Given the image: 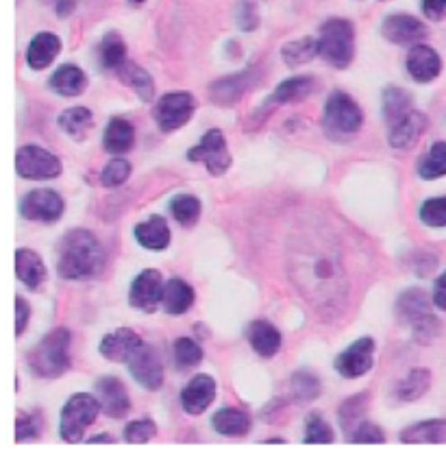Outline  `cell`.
Instances as JSON below:
<instances>
[{
	"mask_svg": "<svg viewBox=\"0 0 446 462\" xmlns=\"http://www.w3.org/2000/svg\"><path fill=\"white\" fill-rule=\"evenodd\" d=\"M255 68H246L242 72H235V75L218 79V81H214L212 86H209V101L218 105V107H231V105L238 103L240 98L255 86Z\"/></svg>",
	"mask_w": 446,
	"mask_h": 462,
	"instance_id": "cell-15",
	"label": "cell"
},
{
	"mask_svg": "<svg viewBox=\"0 0 446 462\" xmlns=\"http://www.w3.org/2000/svg\"><path fill=\"white\" fill-rule=\"evenodd\" d=\"M407 72L414 81L418 83H432L433 79L440 77L442 72V60L432 46L427 44H414L412 51L407 52Z\"/></svg>",
	"mask_w": 446,
	"mask_h": 462,
	"instance_id": "cell-20",
	"label": "cell"
},
{
	"mask_svg": "<svg viewBox=\"0 0 446 462\" xmlns=\"http://www.w3.org/2000/svg\"><path fill=\"white\" fill-rule=\"evenodd\" d=\"M423 14L433 23L446 18V0H423Z\"/></svg>",
	"mask_w": 446,
	"mask_h": 462,
	"instance_id": "cell-51",
	"label": "cell"
},
{
	"mask_svg": "<svg viewBox=\"0 0 446 462\" xmlns=\"http://www.w3.org/2000/svg\"><path fill=\"white\" fill-rule=\"evenodd\" d=\"M87 443L89 445H98V443H107V445H112V443H115V440L109 437V434H101V437H92V439H87Z\"/></svg>",
	"mask_w": 446,
	"mask_h": 462,
	"instance_id": "cell-53",
	"label": "cell"
},
{
	"mask_svg": "<svg viewBox=\"0 0 446 462\" xmlns=\"http://www.w3.org/2000/svg\"><path fill=\"white\" fill-rule=\"evenodd\" d=\"M314 92H316V79H312V77L286 79V81L277 86V90L272 92V97H268V101L264 103V109H259V114L255 116V120L257 123H264L266 116L270 114L275 107H279V105L298 103Z\"/></svg>",
	"mask_w": 446,
	"mask_h": 462,
	"instance_id": "cell-17",
	"label": "cell"
},
{
	"mask_svg": "<svg viewBox=\"0 0 446 462\" xmlns=\"http://www.w3.org/2000/svg\"><path fill=\"white\" fill-rule=\"evenodd\" d=\"M129 3H131V5H133V7H140V5H144V3H146V0H129Z\"/></svg>",
	"mask_w": 446,
	"mask_h": 462,
	"instance_id": "cell-54",
	"label": "cell"
},
{
	"mask_svg": "<svg viewBox=\"0 0 446 462\" xmlns=\"http://www.w3.org/2000/svg\"><path fill=\"white\" fill-rule=\"evenodd\" d=\"M166 283L161 280V273L155 269H144L131 283L129 303L135 310H141L146 314H153L157 306L164 301Z\"/></svg>",
	"mask_w": 446,
	"mask_h": 462,
	"instance_id": "cell-14",
	"label": "cell"
},
{
	"mask_svg": "<svg viewBox=\"0 0 446 462\" xmlns=\"http://www.w3.org/2000/svg\"><path fill=\"white\" fill-rule=\"evenodd\" d=\"M129 371L133 380L146 391H159L164 386V362L153 345H144L129 360Z\"/></svg>",
	"mask_w": 446,
	"mask_h": 462,
	"instance_id": "cell-11",
	"label": "cell"
},
{
	"mask_svg": "<svg viewBox=\"0 0 446 462\" xmlns=\"http://www.w3.org/2000/svg\"><path fill=\"white\" fill-rule=\"evenodd\" d=\"M429 386H432V373L427 369H412L405 380L398 382L395 397L398 402H416L429 391Z\"/></svg>",
	"mask_w": 446,
	"mask_h": 462,
	"instance_id": "cell-35",
	"label": "cell"
},
{
	"mask_svg": "<svg viewBox=\"0 0 446 462\" xmlns=\"http://www.w3.org/2000/svg\"><path fill=\"white\" fill-rule=\"evenodd\" d=\"M266 443H286V440H283V439H268Z\"/></svg>",
	"mask_w": 446,
	"mask_h": 462,
	"instance_id": "cell-55",
	"label": "cell"
},
{
	"mask_svg": "<svg viewBox=\"0 0 446 462\" xmlns=\"http://www.w3.org/2000/svg\"><path fill=\"white\" fill-rule=\"evenodd\" d=\"M409 112H412V97H409L407 90L395 86L383 90V118H386L387 127L405 118Z\"/></svg>",
	"mask_w": 446,
	"mask_h": 462,
	"instance_id": "cell-34",
	"label": "cell"
},
{
	"mask_svg": "<svg viewBox=\"0 0 446 462\" xmlns=\"http://www.w3.org/2000/svg\"><path fill=\"white\" fill-rule=\"evenodd\" d=\"M296 280L301 282L305 297L316 301L318 306L327 303L335 306L340 297H344L346 282L340 257L329 249H316L314 254H298Z\"/></svg>",
	"mask_w": 446,
	"mask_h": 462,
	"instance_id": "cell-1",
	"label": "cell"
},
{
	"mask_svg": "<svg viewBox=\"0 0 446 462\" xmlns=\"http://www.w3.org/2000/svg\"><path fill=\"white\" fill-rule=\"evenodd\" d=\"M118 77L123 79L127 86H131V90L138 94L141 101H144V103L153 101L155 83H153V79H150L149 72L144 70V68L133 64V61H124V64L118 68Z\"/></svg>",
	"mask_w": 446,
	"mask_h": 462,
	"instance_id": "cell-32",
	"label": "cell"
},
{
	"mask_svg": "<svg viewBox=\"0 0 446 462\" xmlns=\"http://www.w3.org/2000/svg\"><path fill=\"white\" fill-rule=\"evenodd\" d=\"M41 428V417L35 412H20L18 419H15V443H26V440L40 439Z\"/></svg>",
	"mask_w": 446,
	"mask_h": 462,
	"instance_id": "cell-45",
	"label": "cell"
},
{
	"mask_svg": "<svg viewBox=\"0 0 446 462\" xmlns=\"http://www.w3.org/2000/svg\"><path fill=\"white\" fill-rule=\"evenodd\" d=\"M135 240L150 251H164L170 246V227L164 217H150L144 223H138L133 229Z\"/></svg>",
	"mask_w": 446,
	"mask_h": 462,
	"instance_id": "cell-26",
	"label": "cell"
},
{
	"mask_svg": "<svg viewBox=\"0 0 446 462\" xmlns=\"http://www.w3.org/2000/svg\"><path fill=\"white\" fill-rule=\"evenodd\" d=\"M396 317L398 321L412 328L418 343H432L440 334V321L432 312V301L427 292L418 288H409L396 299Z\"/></svg>",
	"mask_w": 446,
	"mask_h": 462,
	"instance_id": "cell-4",
	"label": "cell"
},
{
	"mask_svg": "<svg viewBox=\"0 0 446 462\" xmlns=\"http://www.w3.org/2000/svg\"><path fill=\"white\" fill-rule=\"evenodd\" d=\"M332 425L324 421L323 414H309L305 421V443L307 445H329L333 443Z\"/></svg>",
	"mask_w": 446,
	"mask_h": 462,
	"instance_id": "cell-43",
	"label": "cell"
},
{
	"mask_svg": "<svg viewBox=\"0 0 446 462\" xmlns=\"http://www.w3.org/2000/svg\"><path fill=\"white\" fill-rule=\"evenodd\" d=\"M101 402L98 397L87 395V393H77L61 408L59 417V437L64 443H81L86 437V430L96 421L101 412Z\"/></svg>",
	"mask_w": 446,
	"mask_h": 462,
	"instance_id": "cell-6",
	"label": "cell"
},
{
	"mask_svg": "<svg viewBox=\"0 0 446 462\" xmlns=\"http://www.w3.org/2000/svg\"><path fill=\"white\" fill-rule=\"evenodd\" d=\"M364 116H361L360 105H357L349 94L333 92L324 103L323 125L329 138H349L361 129Z\"/></svg>",
	"mask_w": 446,
	"mask_h": 462,
	"instance_id": "cell-7",
	"label": "cell"
},
{
	"mask_svg": "<svg viewBox=\"0 0 446 462\" xmlns=\"http://www.w3.org/2000/svg\"><path fill=\"white\" fill-rule=\"evenodd\" d=\"M31 319V306L26 299L15 297V336H23Z\"/></svg>",
	"mask_w": 446,
	"mask_h": 462,
	"instance_id": "cell-50",
	"label": "cell"
},
{
	"mask_svg": "<svg viewBox=\"0 0 446 462\" xmlns=\"http://www.w3.org/2000/svg\"><path fill=\"white\" fill-rule=\"evenodd\" d=\"M172 354H175V362L178 369H192V366H198L203 362L201 345H198L196 340L187 338V336H181V338L175 340Z\"/></svg>",
	"mask_w": 446,
	"mask_h": 462,
	"instance_id": "cell-42",
	"label": "cell"
},
{
	"mask_svg": "<svg viewBox=\"0 0 446 462\" xmlns=\"http://www.w3.org/2000/svg\"><path fill=\"white\" fill-rule=\"evenodd\" d=\"M64 199L55 190L41 188V190H31L24 194L20 201V214L26 220H35V223H55L64 217Z\"/></svg>",
	"mask_w": 446,
	"mask_h": 462,
	"instance_id": "cell-12",
	"label": "cell"
},
{
	"mask_svg": "<svg viewBox=\"0 0 446 462\" xmlns=\"http://www.w3.org/2000/svg\"><path fill=\"white\" fill-rule=\"evenodd\" d=\"M418 218L427 227H446V197L427 199L418 209Z\"/></svg>",
	"mask_w": 446,
	"mask_h": 462,
	"instance_id": "cell-44",
	"label": "cell"
},
{
	"mask_svg": "<svg viewBox=\"0 0 446 462\" xmlns=\"http://www.w3.org/2000/svg\"><path fill=\"white\" fill-rule=\"evenodd\" d=\"M131 177V164L124 157H114L107 166L103 168L101 181L105 188H118L123 183H127Z\"/></svg>",
	"mask_w": 446,
	"mask_h": 462,
	"instance_id": "cell-47",
	"label": "cell"
},
{
	"mask_svg": "<svg viewBox=\"0 0 446 462\" xmlns=\"http://www.w3.org/2000/svg\"><path fill=\"white\" fill-rule=\"evenodd\" d=\"M187 160L205 164L209 175L223 177L231 168V153L227 149L223 131L209 129L194 149L187 151Z\"/></svg>",
	"mask_w": 446,
	"mask_h": 462,
	"instance_id": "cell-10",
	"label": "cell"
},
{
	"mask_svg": "<svg viewBox=\"0 0 446 462\" xmlns=\"http://www.w3.org/2000/svg\"><path fill=\"white\" fill-rule=\"evenodd\" d=\"M372 365H375V340L370 336L357 338L335 358V371L346 380H357V377L366 375Z\"/></svg>",
	"mask_w": 446,
	"mask_h": 462,
	"instance_id": "cell-13",
	"label": "cell"
},
{
	"mask_svg": "<svg viewBox=\"0 0 446 462\" xmlns=\"http://www.w3.org/2000/svg\"><path fill=\"white\" fill-rule=\"evenodd\" d=\"M50 88L61 97H78L87 88V77L78 66L64 64L52 72Z\"/></svg>",
	"mask_w": 446,
	"mask_h": 462,
	"instance_id": "cell-30",
	"label": "cell"
},
{
	"mask_svg": "<svg viewBox=\"0 0 446 462\" xmlns=\"http://www.w3.org/2000/svg\"><path fill=\"white\" fill-rule=\"evenodd\" d=\"M383 38L390 40L392 44H421V42L429 35L427 24L423 20L414 18L409 14H392L383 20L381 24Z\"/></svg>",
	"mask_w": 446,
	"mask_h": 462,
	"instance_id": "cell-16",
	"label": "cell"
},
{
	"mask_svg": "<svg viewBox=\"0 0 446 462\" xmlns=\"http://www.w3.org/2000/svg\"><path fill=\"white\" fill-rule=\"evenodd\" d=\"M194 299H196V295H194V288L190 283L181 280V277H172V280L166 282L161 306L172 317H181V314H186L194 306Z\"/></svg>",
	"mask_w": 446,
	"mask_h": 462,
	"instance_id": "cell-28",
	"label": "cell"
},
{
	"mask_svg": "<svg viewBox=\"0 0 446 462\" xmlns=\"http://www.w3.org/2000/svg\"><path fill=\"white\" fill-rule=\"evenodd\" d=\"M96 395L101 402L103 412L109 419H123L131 411V399L127 386L118 380V377H103L96 382Z\"/></svg>",
	"mask_w": 446,
	"mask_h": 462,
	"instance_id": "cell-19",
	"label": "cell"
},
{
	"mask_svg": "<svg viewBox=\"0 0 446 462\" xmlns=\"http://www.w3.org/2000/svg\"><path fill=\"white\" fill-rule=\"evenodd\" d=\"M157 437V423L153 419H138L124 428V440L131 445H144Z\"/></svg>",
	"mask_w": 446,
	"mask_h": 462,
	"instance_id": "cell-46",
	"label": "cell"
},
{
	"mask_svg": "<svg viewBox=\"0 0 446 462\" xmlns=\"http://www.w3.org/2000/svg\"><path fill=\"white\" fill-rule=\"evenodd\" d=\"M398 439L405 445H442L446 443V419H429L409 425Z\"/></svg>",
	"mask_w": 446,
	"mask_h": 462,
	"instance_id": "cell-25",
	"label": "cell"
},
{
	"mask_svg": "<svg viewBox=\"0 0 446 462\" xmlns=\"http://www.w3.org/2000/svg\"><path fill=\"white\" fill-rule=\"evenodd\" d=\"M433 306L446 312V271L435 280L433 286Z\"/></svg>",
	"mask_w": 446,
	"mask_h": 462,
	"instance_id": "cell-52",
	"label": "cell"
},
{
	"mask_svg": "<svg viewBox=\"0 0 446 462\" xmlns=\"http://www.w3.org/2000/svg\"><path fill=\"white\" fill-rule=\"evenodd\" d=\"M320 57L338 70L353 64L355 57V26L350 20L332 18L320 26Z\"/></svg>",
	"mask_w": 446,
	"mask_h": 462,
	"instance_id": "cell-5",
	"label": "cell"
},
{
	"mask_svg": "<svg viewBox=\"0 0 446 462\" xmlns=\"http://www.w3.org/2000/svg\"><path fill=\"white\" fill-rule=\"evenodd\" d=\"M72 334L66 328L55 329L29 354V369L41 380H57L70 369Z\"/></svg>",
	"mask_w": 446,
	"mask_h": 462,
	"instance_id": "cell-3",
	"label": "cell"
},
{
	"mask_svg": "<svg viewBox=\"0 0 446 462\" xmlns=\"http://www.w3.org/2000/svg\"><path fill=\"white\" fill-rule=\"evenodd\" d=\"M196 112V101L190 92H168L153 109V118L164 134L186 127Z\"/></svg>",
	"mask_w": 446,
	"mask_h": 462,
	"instance_id": "cell-9",
	"label": "cell"
},
{
	"mask_svg": "<svg viewBox=\"0 0 446 462\" xmlns=\"http://www.w3.org/2000/svg\"><path fill=\"white\" fill-rule=\"evenodd\" d=\"M15 275L29 291H38L46 282V266L35 251L20 249L15 251Z\"/></svg>",
	"mask_w": 446,
	"mask_h": 462,
	"instance_id": "cell-27",
	"label": "cell"
},
{
	"mask_svg": "<svg viewBox=\"0 0 446 462\" xmlns=\"http://www.w3.org/2000/svg\"><path fill=\"white\" fill-rule=\"evenodd\" d=\"M369 399H370L369 393H360V395L346 399L342 406H340L338 417H340V425H342L346 437L353 432L357 425L364 421V414H366V411H369Z\"/></svg>",
	"mask_w": 446,
	"mask_h": 462,
	"instance_id": "cell-37",
	"label": "cell"
},
{
	"mask_svg": "<svg viewBox=\"0 0 446 462\" xmlns=\"http://www.w3.org/2000/svg\"><path fill=\"white\" fill-rule=\"evenodd\" d=\"M135 129L127 118H112L105 129V151L112 155H124L133 149Z\"/></svg>",
	"mask_w": 446,
	"mask_h": 462,
	"instance_id": "cell-29",
	"label": "cell"
},
{
	"mask_svg": "<svg viewBox=\"0 0 446 462\" xmlns=\"http://www.w3.org/2000/svg\"><path fill=\"white\" fill-rule=\"evenodd\" d=\"M246 338L257 356L261 358H272L281 349V332L268 321H253L246 329Z\"/></svg>",
	"mask_w": 446,
	"mask_h": 462,
	"instance_id": "cell-24",
	"label": "cell"
},
{
	"mask_svg": "<svg viewBox=\"0 0 446 462\" xmlns=\"http://www.w3.org/2000/svg\"><path fill=\"white\" fill-rule=\"evenodd\" d=\"M212 425L223 437L240 439L250 432V417L238 408H220L212 417Z\"/></svg>",
	"mask_w": 446,
	"mask_h": 462,
	"instance_id": "cell-31",
	"label": "cell"
},
{
	"mask_svg": "<svg viewBox=\"0 0 446 462\" xmlns=\"http://www.w3.org/2000/svg\"><path fill=\"white\" fill-rule=\"evenodd\" d=\"M446 175V142H435L432 149L418 162V177L424 181L440 180Z\"/></svg>",
	"mask_w": 446,
	"mask_h": 462,
	"instance_id": "cell-38",
	"label": "cell"
},
{
	"mask_svg": "<svg viewBox=\"0 0 446 462\" xmlns=\"http://www.w3.org/2000/svg\"><path fill=\"white\" fill-rule=\"evenodd\" d=\"M141 346V338L133 329L123 328V329H115V332L107 334L101 340V351L103 358L112 360V362H129L131 356L135 354Z\"/></svg>",
	"mask_w": 446,
	"mask_h": 462,
	"instance_id": "cell-21",
	"label": "cell"
},
{
	"mask_svg": "<svg viewBox=\"0 0 446 462\" xmlns=\"http://www.w3.org/2000/svg\"><path fill=\"white\" fill-rule=\"evenodd\" d=\"M15 171L23 180L46 181L59 177L64 166H61L59 157L52 155L50 151L35 144H26L20 146L18 155H15Z\"/></svg>",
	"mask_w": 446,
	"mask_h": 462,
	"instance_id": "cell-8",
	"label": "cell"
},
{
	"mask_svg": "<svg viewBox=\"0 0 446 462\" xmlns=\"http://www.w3.org/2000/svg\"><path fill=\"white\" fill-rule=\"evenodd\" d=\"M201 201L192 194H178L170 201V214L175 217V220L183 227H192V225L198 223L201 218Z\"/></svg>",
	"mask_w": 446,
	"mask_h": 462,
	"instance_id": "cell-40",
	"label": "cell"
},
{
	"mask_svg": "<svg viewBox=\"0 0 446 462\" xmlns=\"http://www.w3.org/2000/svg\"><path fill=\"white\" fill-rule=\"evenodd\" d=\"M214 399H216V382H214L212 375H205V373L192 377L190 384L181 391V406L190 417L203 414L212 406Z\"/></svg>",
	"mask_w": 446,
	"mask_h": 462,
	"instance_id": "cell-18",
	"label": "cell"
},
{
	"mask_svg": "<svg viewBox=\"0 0 446 462\" xmlns=\"http://www.w3.org/2000/svg\"><path fill=\"white\" fill-rule=\"evenodd\" d=\"M57 123H59V129L64 131L66 135H70L72 140L81 142L83 138L87 135V131L92 129L94 125V114L89 112L87 107H70L66 109V112L59 114V118H57Z\"/></svg>",
	"mask_w": 446,
	"mask_h": 462,
	"instance_id": "cell-33",
	"label": "cell"
},
{
	"mask_svg": "<svg viewBox=\"0 0 446 462\" xmlns=\"http://www.w3.org/2000/svg\"><path fill=\"white\" fill-rule=\"evenodd\" d=\"M61 52V40L57 38L50 31H41L29 42V49H26V64L33 70H44L52 61L57 60V55Z\"/></svg>",
	"mask_w": 446,
	"mask_h": 462,
	"instance_id": "cell-22",
	"label": "cell"
},
{
	"mask_svg": "<svg viewBox=\"0 0 446 462\" xmlns=\"http://www.w3.org/2000/svg\"><path fill=\"white\" fill-rule=\"evenodd\" d=\"M124 61H127V44H124V40L115 33L105 35L101 44L103 68H107V70H118Z\"/></svg>",
	"mask_w": 446,
	"mask_h": 462,
	"instance_id": "cell-41",
	"label": "cell"
},
{
	"mask_svg": "<svg viewBox=\"0 0 446 462\" xmlns=\"http://www.w3.org/2000/svg\"><path fill=\"white\" fill-rule=\"evenodd\" d=\"M257 24H259V18H257L255 5L250 0H242L238 5V26L242 31H255Z\"/></svg>",
	"mask_w": 446,
	"mask_h": 462,
	"instance_id": "cell-49",
	"label": "cell"
},
{
	"mask_svg": "<svg viewBox=\"0 0 446 462\" xmlns=\"http://www.w3.org/2000/svg\"><path fill=\"white\" fill-rule=\"evenodd\" d=\"M424 129H427V116L412 109L405 118H401L390 127V146L396 151H405L421 138Z\"/></svg>",
	"mask_w": 446,
	"mask_h": 462,
	"instance_id": "cell-23",
	"label": "cell"
},
{
	"mask_svg": "<svg viewBox=\"0 0 446 462\" xmlns=\"http://www.w3.org/2000/svg\"><path fill=\"white\" fill-rule=\"evenodd\" d=\"M105 269V249L101 240L87 229H72L59 246L57 273L64 280H92Z\"/></svg>",
	"mask_w": 446,
	"mask_h": 462,
	"instance_id": "cell-2",
	"label": "cell"
},
{
	"mask_svg": "<svg viewBox=\"0 0 446 462\" xmlns=\"http://www.w3.org/2000/svg\"><path fill=\"white\" fill-rule=\"evenodd\" d=\"M323 393V384H320L318 375L312 371H296L292 375V397L296 403H309L320 397Z\"/></svg>",
	"mask_w": 446,
	"mask_h": 462,
	"instance_id": "cell-39",
	"label": "cell"
},
{
	"mask_svg": "<svg viewBox=\"0 0 446 462\" xmlns=\"http://www.w3.org/2000/svg\"><path fill=\"white\" fill-rule=\"evenodd\" d=\"M320 55V42L318 38H301V40H294L287 42L286 46L281 49V57L290 68L303 66L307 61H312L314 57Z\"/></svg>",
	"mask_w": 446,
	"mask_h": 462,
	"instance_id": "cell-36",
	"label": "cell"
},
{
	"mask_svg": "<svg viewBox=\"0 0 446 462\" xmlns=\"http://www.w3.org/2000/svg\"><path fill=\"white\" fill-rule=\"evenodd\" d=\"M346 440H350V443H357V445H379V443H386V434H383V430L379 425L370 423V421H361L353 432L346 437Z\"/></svg>",
	"mask_w": 446,
	"mask_h": 462,
	"instance_id": "cell-48",
	"label": "cell"
}]
</instances>
